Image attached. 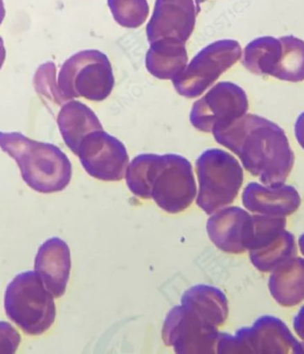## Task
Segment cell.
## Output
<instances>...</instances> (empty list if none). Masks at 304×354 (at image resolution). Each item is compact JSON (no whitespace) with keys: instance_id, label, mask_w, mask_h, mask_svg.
Returning <instances> with one entry per match:
<instances>
[{"instance_id":"2e32d148","label":"cell","mask_w":304,"mask_h":354,"mask_svg":"<svg viewBox=\"0 0 304 354\" xmlns=\"http://www.w3.org/2000/svg\"><path fill=\"white\" fill-rule=\"evenodd\" d=\"M57 124L66 146L76 155L78 146L84 137L93 131L103 130L101 122L84 103L71 101L62 106Z\"/></svg>"},{"instance_id":"9a60e30c","label":"cell","mask_w":304,"mask_h":354,"mask_svg":"<svg viewBox=\"0 0 304 354\" xmlns=\"http://www.w3.org/2000/svg\"><path fill=\"white\" fill-rule=\"evenodd\" d=\"M242 203L246 209L256 214L286 218L299 209L302 199L292 186H262L251 183L244 189Z\"/></svg>"},{"instance_id":"ffe728a7","label":"cell","mask_w":304,"mask_h":354,"mask_svg":"<svg viewBox=\"0 0 304 354\" xmlns=\"http://www.w3.org/2000/svg\"><path fill=\"white\" fill-rule=\"evenodd\" d=\"M297 254L296 239L286 230L249 250L251 262L260 272H269Z\"/></svg>"},{"instance_id":"5bb4252c","label":"cell","mask_w":304,"mask_h":354,"mask_svg":"<svg viewBox=\"0 0 304 354\" xmlns=\"http://www.w3.org/2000/svg\"><path fill=\"white\" fill-rule=\"evenodd\" d=\"M34 268L53 297L64 296L71 268L68 244L57 237L46 240L37 250Z\"/></svg>"},{"instance_id":"cb8c5ba5","label":"cell","mask_w":304,"mask_h":354,"mask_svg":"<svg viewBox=\"0 0 304 354\" xmlns=\"http://www.w3.org/2000/svg\"><path fill=\"white\" fill-rule=\"evenodd\" d=\"M21 337L10 324L0 322V354H12L17 352Z\"/></svg>"},{"instance_id":"7402d4cb","label":"cell","mask_w":304,"mask_h":354,"mask_svg":"<svg viewBox=\"0 0 304 354\" xmlns=\"http://www.w3.org/2000/svg\"><path fill=\"white\" fill-rule=\"evenodd\" d=\"M283 51L271 77L287 82L304 81V41L294 36L280 37Z\"/></svg>"},{"instance_id":"ba28073f","label":"cell","mask_w":304,"mask_h":354,"mask_svg":"<svg viewBox=\"0 0 304 354\" xmlns=\"http://www.w3.org/2000/svg\"><path fill=\"white\" fill-rule=\"evenodd\" d=\"M241 55L242 50L236 40L222 39L210 44L172 80L175 89L186 98H197L236 64Z\"/></svg>"},{"instance_id":"3957f363","label":"cell","mask_w":304,"mask_h":354,"mask_svg":"<svg viewBox=\"0 0 304 354\" xmlns=\"http://www.w3.org/2000/svg\"><path fill=\"white\" fill-rule=\"evenodd\" d=\"M0 149L17 162L24 183L36 192H61L70 184V159L57 146L23 133L0 131Z\"/></svg>"},{"instance_id":"5b68a950","label":"cell","mask_w":304,"mask_h":354,"mask_svg":"<svg viewBox=\"0 0 304 354\" xmlns=\"http://www.w3.org/2000/svg\"><path fill=\"white\" fill-rule=\"evenodd\" d=\"M199 178L197 205L208 215L230 205L239 195L243 169L230 153L219 149L204 151L196 161Z\"/></svg>"},{"instance_id":"4fadbf2b","label":"cell","mask_w":304,"mask_h":354,"mask_svg":"<svg viewBox=\"0 0 304 354\" xmlns=\"http://www.w3.org/2000/svg\"><path fill=\"white\" fill-rule=\"evenodd\" d=\"M253 227V215L240 207H228L209 218L206 232L222 252L241 254L249 250Z\"/></svg>"},{"instance_id":"ac0fdd59","label":"cell","mask_w":304,"mask_h":354,"mask_svg":"<svg viewBox=\"0 0 304 354\" xmlns=\"http://www.w3.org/2000/svg\"><path fill=\"white\" fill-rule=\"evenodd\" d=\"M150 45L145 66L153 77L162 80H173L186 68L188 53L185 44L163 39Z\"/></svg>"},{"instance_id":"9c48e42d","label":"cell","mask_w":304,"mask_h":354,"mask_svg":"<svg viewBox=\"0 0 304 354\" xmlns=\"http://www.w3.org/2000/svg\"><path fill=\"white\" fill-rule=\"evenodd\" d=\"M249 99L240 86L229 81L216 84L194 102L190 124L203 133H213L233 124L249 111Z\"/></svg>"},{"instance_id":"83f0119b","label":"cell","mask_w":304,"mask_h":354,"mask_svg":"<svg viewBox=\"0 0 304 354\" xmlns=\"http://www.w3.org/2000/svg\"><path fill=\"white\" fill-rule=\"evenodd\" d=\"M6 17V9L4 1L3 0H0V25L2 24L3 21H4Z\"/></svg>"},{"instance_id":"30bf717a","label":"cell","mask_w":304,"mask_h":354,"mask_svg":"<svg viewBox=\"0 0 304 354\" xmlns=\"http://www.w3.org/2000/svg\"><path fill=\"white\" fill-rule=\"evenodd\" d=\"M220 332L183 305L173 307L168 313L162 328L166 346L180 354L216 353Z\"/></svg>"},{"instance_id":"44dd1931","label":"cell","mask_w":304,"mask_h":354,"mask_svg":"<svg viewBox=\"0 0 304 354\" xmlns=\"http://www.w3.org/2000/svg\"><path fill=\"white\" fill-rule=\"evenodd\" d=\"M283 46L280 39L260 37L244 48L242 64L247 71L260 76H271L280 61Z\"/></svg>"},{"instance_id":"d6986e66","label":"cell","mask_w":304,"mask_h":354,"mask_svg":"<svg viewBox=\"0 0 304 354\" xmlns=\"http://www.w3.org/2000/svg\"><path fill=\"white\" fill-rule=\"evenodd\" d=\"M181 303L215 327L224 324L228 318L227 297L220 289L210 285L190 287L181 296Z\"/></svg>"},{"instance_id":"603a6c76","label":"cell","mask_w":304,"mask_h":354,"mask_svg":"<svg viewBox=\"0 0 304 354\" xmlns=\"http://www.w3.org/2000/svg\"><path fill=\"white\" fill-rule=\"evenodd\" d=\"M115 21L125 28L140 27L149 15L146 0H108Z\"/></svg>"},{"instance_id":"7c38bea8","label":"cell","mask_w":304,"mask_h":354,"mask_svg":"<svg viewBox=\"0 0 304 354\" xmlns=\"http://www.w3.org/2000/svg\"><path fill=\"white\" fill-rule=\"evenodd\" d=\"M196 14L193 0H156L147 24L149 43L168 39L186 44L195 28Z\"/></svg>"},{"instance_id":"f1b7e54d","label":"cell","mask_w":304,"mask_h":354,"mask_svg":"<svg viewBox=\"0 0 304 354\" xmlns=\"http://www.w3.org/2000/svg\"><path fill=\"white\" fill-rule=\"evenodd\" d=\"M299 247L301 252H302L304 256V234H303L299 238Z\"/></svg>"},{"instance_id":"d4e9b609","label":"cell","mask_w":304,"mask_h":354,"mask_svg":"<svg viewBox=\"0 0 304 354\" xmlns=\"http://www.w3.org/2000/svg\"><path fill=\"white\" fill-rule=\"evenodd\" d=\"M294 330L303 341L304 349V306L294 319Z\"/></svg>"},{"instance_id":"e0dca14e","label":"cell","mask_w":304,"mask_h":354,"mask_svg":"<svg viewBox=\"0 0 304 354\" xmlns=\"http://www.w3.org/2000/svg\"><path fill=\"white\" fill-rule=\"evenodd\" d=\"M269 290L281 306L294 307L304 301V259L294 257L275 268Z\"/></svg>"},{"instance_id":"4316f807","label":"cell","mask_w":304,"mask_h":354,"mask_svg":"<svg viewBox=\"0 0 304 354\" xmlns=\"http://www.w3.org/2000/svg\"><path fill=\"white\" fill-rule=\"evenodd\" d=\"M6 55V52L4 46V40H3L2 37H0V70H1L3 64H4Z\"/></svg>"},{"instance_id":"8fae6325","label":"cell","mask_w":304,"mask_h":354,"mask_svg":"<svg viewBox=\"0 0 304 354\" xmlns=\"http://www.w3.org/2000/svg\"><path fill=\"white\" fill-rule=\"evenodd\" d=\"M76 156L91 177L103 181L121 180L129 165L124 144L103 130L87 134L78 146Z\"/></svg>"},{"instance_id":"277c9868","label":"cell","mask_w":304,"mask_h":354,"mask_svg":"<svg viewBox=\"0 0 304 354\" xmlns=\"http://www.w3.org/2000/svg\"><path fill=\"white\" fill-rule=\"evenodd\" d=\"M6 315L30 336H39L54 324V297L46 289L36 272L19 274L6 287Z\"/></svg>"},{"instance_id":"8992f818","label":"cell","mask_w":304,"mask_h":354,"mask_svg":"<svg viewBox=\"0 0 304 354\" xmlns=\"http://www.w3.org/2000/svg\"><path fill=\"white\" fill-rule=\"evenodd\" d=\"M57 83L64 102L80 97L102 102L114 90L115 78L108 56L90 49L75 53L62 64Z\"/></svg>"},{"instance_id":"6da1fadb","label":"cell","mask_w":304,"mask_h":354,"mask_svg":"<svg viewBox=\"0 0 304 354\" xmlns=\"http://www.w3.org/2000/svg\"><path fill=\"white\" fill-rule=\"evenodd\" d=\"M212 133L265 186L285 184L293 170L294 155L285 131L265 118L246 114Z\"/></svg>"},{"instance_id":"52a82bcc","label":"cell","mask_w":304,"mask_h":354,"mask_svg":"<svg viewBox=\"0 0 304 354\" xmlns=\"http://www.w3.org/2000/svg\"><path fill=\"white\" fill-rule=\"evenodd\" d=\"M217 353L303 354L304 349L280 319L263 315L235 336L220 332Z\"/></svg>"},{"instance_id":"484cf974","label":"cell","mask_w":304,"mask_h":354,"mask_svg":"<svg viewBox=\"0 0 304 354\" xmlns=\"http://www.w3.org/2000/svg\"><path fill=\"white\" fill-rule=\"evenodd\" d=\"M294 134H296L297 142L304 150V112L296 119L294 124Z\"/></svg>"},{"instance_id":"7a4b0ae2","label":"cell","mask_w":304,"mask_h":354,"mask_svg":"<svg viewBox=\"0 0 304 354\" xmlns=\"http://www.w3.org/2000/svg\"><path fill=\"white\" fill-rule=\"evenodd\" d=\"M125 181L134 196L171 214L189 208L197 195L193 165L177 153H141L128 165Z\"/></svg>"}]
</instances>
